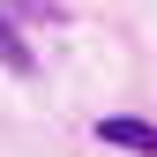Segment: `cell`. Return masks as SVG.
<instances>
[{
    "label": "cell",
    "mask_w": 157,
    "mask_h": 157,
    "mask_svg": "<svg viewBox=\"0 0 157 157\" xmlns=\"http://www.w3.org/2000/svg\"><path fill=\"white\" fill-rule=\"evenodd\" d=\"M0 60H8L15 75H30V67H37V60H30V45H23V30H15L8 15H0Z\"/></svg>",
    "instance_id": "7a4b0ae2"
},
{
    "label": "cell",
    "mask_w": 157,
    "mask_h": 157,
    "mask_svg": "<svg viewBox=\"0 0 157 157\" xmlns=\"http://www.w3.org/2000/svg\"><path fill=\"white\" fill-rule=\"evenodd\" d=\"M97 142L105 150H135V157H157V127L135 120V112H105V120H97Z\"/></svg>",
    "instance_id": "6da1fadb"
}]
</instances>
